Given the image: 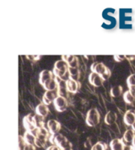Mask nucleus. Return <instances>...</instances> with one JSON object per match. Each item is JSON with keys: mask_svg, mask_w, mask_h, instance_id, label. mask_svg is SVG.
<instances>
[{"mask_svg": "<svg viewBox=\"0 0 135 150\" xmlns=\"http://www.w3.org/2000/svg\"><path fill=\"white\" fill-rule=\"evenodd\" d=\"M58 96H59L58 89L57 90H47L42 97V103L47 105H49L52 103L54 102V100H56V98Z\"/></svg>", "mask_w": 135, "mask_h": 150, "instance_id": "7ed1b4c3", "label": "nucleus"}, {"mask_svg": "<svg viewBox=\"0 0 135 150\" xmlns=\"http://www.w3.org/2000/svg\"><path fill=\"white\" fill-rule=\"evenodd\" d=\"M34 116H35V114H29L25 116L23 119V124H24V127L26 129V131L31 132V130L36 128V127L34 125Z\"/></svg>", "mask_w": 135, "mask_h": 150, "instance_id": "6e6552de", "label": "nucleus"}, {"mask_svg": "<svg viewBox=\"0 0 135 150\" xmlns=\"http://www.w3.org/2000/svg\"><path fill=\"white\" fill-rule=\"evenodd\" d=\"M49 139H50V142L53 143V145L58 146L61 149H63L65 148L72 146L71 143L63 135H62L61 133L52 135V136L49 137Z\"/></svg>", "mask_w": 135, "mask_h": 150, "instance_id": "f257e3e1", "label": "nucleus"}, {"mask_svg": "<svg viewBox=\"0 0 135 150\" xmlns=\"http://www.w3.org/2000/svg\"><path fill=\"white\" fill-rule=\"evenodd\" d=\"M47 139H42V138H40V137H36V143L35 145L38 148H44L47 144Z\"/></svg>", "mask_w": 135, "mask_h": 150, "instance_id": "393cba45", "label": "nucleus"}, {"mask_svg": "<svg viewBox=\"0 0 135 150\" xmlns=\"http://www.w3.org/2000/svg\"><path fill=\"white\" fill-rule=\"evenodd\" d=\"M53 73L49 71V70H43L41 72L40 76H39V82L43 86L46 83L50 81L52 79H53Z\"/></svg>", "mask_w": 135, "mask_h": 150, "instance_id": "0eeeda50", "label": "nucleus"}, {"mask_svg": "<svg viewBox=\"0 0 135 150\" xmlns=\"http://www.w3.org/2000/svg\"><path fill=\"white\" fill-rule=\"evenodd\" d=\"M126 58L128 60H133L135 58V56H126Z\"/></svg>", "mask_w": 135, "mask_h": 150, "instance_id": "e433bc0d", "label": "nucleus"}, {"mask_svg": "<svg viewBox=\"0 0 135 150\" xmlns=\"http://www.w3.org/2000/svg\"><path fill=\"white\" fill-rule=\"evenodd\" d=\"M122 93V87L120 85L113 86L111 89V96L112 97H119Z\"/></svg>", "mask_w": 135, "mask_h": 150, "instance_id": "aec40b11", "label": "nucleus"}, {"mask_svg": "<svg viewBox=\"0 0 135 150\" xmlns=\"http://www.w3.org/2000/svg\"><path fill=\"white\" fill-rule=\"evenodd\" d=\"M131 148H132V145H128V144H125L124 145V148L122 150H131Z\"/></svg>", "mask_w": 135, "mask_h": 150, "instance_id": "c9c22d12", "label": "nucleus"}, {"mask_svg": "<svg viewBox=\"0 0 135 150\" xmlns=\"http://www.w3.org/2000/svg\"><path fill=\"white\" fill-rule=\"evenodd\" d=\"M26 142L23 136H19V150H25L26 146Z\"/></svg>", "mask_w": 135, "mask_h": 150, "instance_id": "a878e982", "label": "nucleus"}, {"mask_svg": "<svg viewBox=\"0 0 135 150\" xmlns=\"http://www.w3.org/2000/svg\"><path fill=\"white\" fill-rule=\"evenodd\" d=\"M49 130L48 128H46L45 127H41V128H39V132H38V135L36 137H40V138H42V139H47L49 138Z\"/></svg>", "mask_w": 135, "mask_h": 150, "instance_id": "4be33fe9", "label": "nucleus"}, {"mask_svg": "<svg viewBox=\"0 0 135 150\" xmlns=\"http://www.w3.org/2000/svg\"><path fill=\"white\" fill-rule=\"evenodd\" d=\"M53 69L60 70V71H68V65L66 62L61 59V60H58L55 62Z\"/></svg>", "mask_w": 135, "mask_h": 150, "instance_id": "dca6fc26", "label": "nucleus"}, {"mask_svg": "<svg viewBox=\"0 0 135 150\" xmlns=\"http://www.w3.org/2000/svg\"><path fill=\"white\" fill-rule=\"evenodd\" d=\"M23 137H24V138H25V140H26V142L27 144H32V145H35L36 137L34 136L31 132L26 131V132H25V134H24V136Z\"/></svg>", "mask_w": 135, "mask_h": 150, "instance_id": "6ab92c4d", "label": "nucleus"}, {"mask_svg": "<svg viewBox=\"0 0 135 150\" xmlns=\"http://www.w3.org/2000/svg\"><path fill=\"white\" fill-rule=\"evenodd\" d=\"M123 100H124L125 102L128 103V104H132V103H134V101L135 98L132 96V94L130 93V91L128 90V91H126L123 94Z\"/></svg>", "mask_w": 135, "mask_h": 150, "instance_id": "5701e85b", "label": "nucleus"}, {"mask_svg": "<svg viewBox=\"0 0 135 150\" xmlns=\"http://www.w3.org/2000/svg\"><path fill=\"white\" fill-rule=\"evenodd\" d=\"M101 77H102L103 80H107V79H109V78L111 77V71H110V69H107V71L104 74L101 75Z\"/></svg>", "mask_w": 135, "mask_h": 150, "instance_id": "7c9ffc66", "label": "nucleus"}, {"mask_svg": "<svg viewBox=\"0 0 135 150\" xmlns=\"http://www.w3.org/2000/svg\"><path fill=\"white\" fill-rule=\"evenodd\" d=\"M46 150H62V149H61L58 146H57V145H51V146H49Z\"/></svg>", "mask_w": 135, "mask_h": 150, "instance_id": "473e14b6", "label": "nucleus"}, {"mask_svg": "<svg viewBox=\"0 0 135 150\" xmlns=\"http://www.w3.org/2000/svg\"><path fill=\"white\" fill-rule=\"evenodd\" d=\"M34 125L36 128H41L44 127V117L35 114L34 116Z\"/></svg>", "mask_w": 135, "mask_h": 150, "instance_id": "a211bd4d", "label": "nucleus"}, {"mask_svg": "<svg viewBox=\"0 0 135 150\" xmlns=\"http://www.w3.org/2000/svg\"><path fill=\"white\" fill-rule=\"evenodd\" d=\"M54 106L56 110L58 112H63L65 111L68 108V101L66 100V98L62 97V96H58L56 98V100H54L53 102Z\"/></svg>", "mask_w": 135, "mask_h": 150, "instance_id": "20e7f679", "label": "nucleus"}, {"mask_svg": "<svg viewBox=\"0 0 135 150\" xmlns=\"http://www.w3.org/2000/svg\"><path fill=\"white\" fill-rule=\"evenodd\" d=\"M43 87L45 88L46 90H57L58 87V82L56 79V77H54L53 79H52L50 81L46 83Z\"/></svg>", "mask_w": 135, "mask_h": 150, "instance_id": "2eb2a0df", "label": "nucleus"}, {"mask_svg": "<svg viewBox=\"0 0 135 150\" xmlns=\"http://www.w3.org/2000/svg\"><path fill=\"white\" fill-rule=\"evenodd\" d=\"M135 132L133 130H127L124 134H123V137H122V141L124 143H133V141L134 139Z\"/></svg>", "mask_w": 135, "mask_h": 150, "instance_id": "4468645a", "label": "nucleus"}, {"mask_svg": "<svg viewBox=\"0 0 135 150\" xmlns=\"http://www.w3.org/2000/svg\"><path fill=\"white\" fill-rule=\"evenodd\" d=\"M113 57H114L115 61L118 62H120L126 59V56L125 55H114Z\"/></svg>", "mask_w": 135, "mask_h": 150, "instance_id": "c756f323", "label": "nucleus"}, {"mask_svg": "<svg viewBox=\"0 0 135 150\" xmlns=\"http://www.w3.org/2000/svg\"><path fill=\"white\" fill-rule=\"evenodd\" d=\"M68 72L70 74V78L74 80L78 81L79 78H80V70L79 68H68Z\"/></svg>", "mask_w": 135, "mask_h": 150, "instance_id": "412c9836", "label": "nucleus"}, {"mask_svg": "<svg viewBox=\"0 0 135 150\" xmlns=\"http://www.w3.org/2000/svg\"><path fill=\"white\" fill-rule=\"evenodd\" d=\"M90 69H91V72H93V73H96L98 74L103 75L107 71L108 68L101 62H95L91 65Z\"/></svg>", "mask_w": 135, "mask_h": 150, "instance_id": "1a4fd4ad", "label": "nucleus"}, {"mask_svg": "<svg viewBox=\"0 0 135 150\" xmlns=\"http://www.w3.org/2000/svg\"><path fill=\"white\" fill-rule=\"evenodd\" d=\"M36 145H32V144H26L25 150H36Z\"/></svg>", "mask_w": 135, "mask_h": 150, "instance_id": "72a5a7b5", "label": "nucleus"}, {"mask_svg": "<svg viewBox=\"0 0 135 150\" xmlns=\"http://www.w3.org/2000/svg\"><path fill=\"white\" fill-rule=\"evenodd\" d=\"M89 81L95 87H100L102 85L104 80H103L101 75L91 72L89 75Z\"/></svg>", "mask_w": 135, "mask_h": 150, "instance_id": "423d86ee", "label": "nucleus"}, {"mask_svg": "<svg viewBox=\"0 0 135 150\" xmlns=\"http://www.w3.org/2000/svg\"><path fill=\"white\" fill-rule=\"evenodd\" d=\"M68 68H77L79 67V59L77 57H74V59L73 61L71 62L70 63L68 64Z\"/></svg>", "mask_w": 135, "mask_h": 150, "instance_id": "c85d7f7f", "label": "nucleus"}, {"mask_svg": "<svg viewBox=\"0 0 135 150\" xmlns=\"http://www.w3.org/2000/svg\"><path fill=\"white\" fill-rule=\"evenodd\" d=\"M49 113V109H48V105L41 103L36 107V114L40 115V116L46 117Z\"/></svg>", "mask_w": 135, "mask_h": 150, "instance_id": "f8f14e48", "label": "nucleus"}, {"mask_svg": "<svg viewBox=\"0 0 135 150\" xmlns=\"http://www.w3.org/2000/svg\"><path fill=\"white\" fill-rule=\"evenodd\" d=\"M133 146H135V136H134V139L133 141Z\"/></svg>", "mask_w": 135, "mask_h": 150, "instance_id": "ea45409f", "label": "nucleus"}, {"mask_svg": "<svg viewBox=\"0 0 135 150\" xmlns=\"http://www.w3.org/2000/svg\"><path fill=\"white\" fill-rule=\"evenodd\" d=\"M91 149H94L95 150H107V145L103 142H97Z\"/></svg>", "mask_w": 135, "mask_h": 150, "instance_id": "b1692460", "label": "nucleus"}, {"mask_svg": "<svg viewBox=\"0 0 135 150\" xmlns=\"http://www.w3.org/2000/svg\"><path fill=\"white\" fill-rule=\"evenodd\" d=\"M47 128L52 135H55L58 134L61 130V124L59 122L52 119L47 122Z\"/></svg>", "mask_w": 135, "mask_h": 150, "instance_id": "39448f33", "label": "nucleus"}, {"mask_svg": "<svg viewBox=\"0 0 135 150\" xmlns=\"http://www.w3.org/2000/svg\"><path fill=\"white\" fill-rule=\"evenodd\" d=\"M124 123L127 126H133L135 122V112L132 110H128L123 116Z\"/></svg>", "mask_w": 135, "mask_h": 150, "instance_id": "9b49d317", "label": "nucleus"}, {"mask_svg": "<svg viewBox=\"0 0 135 150\" xmlns=\"http://www.w3.org/2000/svg\"><path fill=\"white\" fill-rule=\"evenodd\" d=\"M80 83L76 80H74L72 79H70L69 80H68L66 82V88H67L68 91L69 93H73L75 94L78 92V90L80 89Z\"/></svg>", "mask_w": 135, "mask_h": 150, "instance_id": "9d476101", "label": "nucleus"}, {"mask_svg": "<svg viewBox=\"0 0 135 150\" xmlns=\"http://www.w3.org/2000/svg\"><path fill=\"white\" fill-rule=\"evenodd\" d=\"M100 113L96 109H90L88 110L87 115H86V124L89 127H95L100 122Z\"/></svg>", "mask_w": 135, "mask_h": 150, "instance_id": "f03ea898", "label": "nucleus"}, {"mask_svg": "<svg viewBox=\"0 0 135 150\" xmlns=\"http://www.w3.org/2000/svg\"><path fill=\"white\" fill-rule=\"evenodd\" d=\"M75 57H76V56H74V55H63V56H62V59H63V61L66 62L68 64V63H70L71 62L74 60Z\"/></svg>", "mask_w": 135, "mask_h": 150, "instance_id": "cd10ccee", "label": "nucleus"}, {"mask_svg": "<svg viewBox=\"0 0 135 150\" xmlns=\"http://www.w3.org/2000/svg\"><path fill=\"white\" fill-rule=\"evenodd\" d=\"M62 150H73V149H72V146H70V147L65 148V149H62Z\"/></svg>", "mask_w": 135, "mask_h": 150, "instance_id": "4c0bfd02", "label": "nucleus"}, {"mask_svg": "<svg viewBox=\"0 0 135 150\" xmlns=\"http://www.w3.org/2000/svg\"><path fill=\"white\" fill-rule=\"evenodd\" d=\"M27 58L30 60H39L41 58V56H31V55H28L26 56Z\"/></svg>", "mask_w": 135, "mask_h": 150, "instance_id": "2f4dec72", "label": "nucleus"}, {"mask_svg": "<svg viewBox=\"0 0 135 150\" xmlns=\"http://www.w3.org/2000/svg\"><path fill=\"white\" fill-rule=\"evenodd\" d=\"M127 84L128 87L135 86V74H131L127 79Z\"/></svg>", "mask_w": 135, "mask_h": 150, "instance_id": "bb28decb", "label": "nucleus"}, {"mask_svg": "<svg viewBox=\"0 0 135 150\" xmlns=\"http://www.w3.org/2000/svg\"><path fill=\"white\" fill-rule=\"evenodd\" d=\"M132 130H133V131H134V132H135V122H134V125L132 126Z\"/></svg>", "mask_w": 135, "mask_h": 150, "instance_id": "58836bf2", "label": "nucleus"}, {"mask_svg": "<svg viewBox=\"0 0 135 150\" xmlns=\"http://www.w3.org/2000/svg\"><path fill=\"white\" fill-rule=\"evenodd\" d=\"M117 121V114L114 111H108L105 116V122L107 125H112Z\"/></svg>", "mask_w": 135, "mask_h": 150, "instance_id": "f3484780", "label": "nucleus"}, {"mask_svg": "<svg viewBox=\"0 0 135 150\" xmlns=\"http://www.w3.org/2000/svg\"><path fill=\"white\" fill-rule=\"evenodd\" d=\"M131 150H135V146H133V145H132V148H131Z\"/></svg>", "mask_w": 135, "mask_h": 150, "instance_id": "a19ab883", "label": "nucleus"}, {"mask_svg": "<svg viewBox=\"0 0 135 150\" xmlns=\"http://www.w3.org/2000/svg\"><path fill=\"white\" fill-rule=\"evenodd\" d=\"M128 88H129V91L132 94V96L135 98V86H131V87H128Z\"/></svg>", "mask_w": 135, "mask_h": 150, "instance_id": "f704fd0d", "label": "nucleus"}, {"mask_svg": "<svg viewBox=\"0 0 135 150\" xmlns=\"http://www.w3.org/2000/svg\"><path fill=\"white\" fill-rule=\"evenodd\" d=\"M125 143L122 141V139H118L115 138L111 143H110V147L112 150H122L124 148Z\"/></svg>", "mask_w": 135, "mask_h": 150, "instance_id": "ddd939ff", "label": "nucleus"}]
</instances>
